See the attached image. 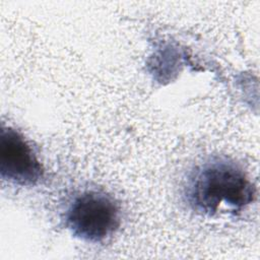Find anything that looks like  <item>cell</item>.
I'll use <instances>...</instances> for the list:
<instances>
[{
  "instance_id": "cell-2",
  "label": "cell",
  "mask_w": 260,
  "mask_h": 260,
  "mask_svg": "<svg viewBox=\"0 0 260 260\" xmlns=\"http://www.w3.org/2000/svg\"><path fill=\"white\" fill-rule=\"evenodd\" d=\"M120 224V210L105 192L87 190L77 195L65 212V225L85 242L98 243L112 236Z\"/></svg>"
},
{
  "instance_id": "cell-3",
  "label": "cell",
  "mask_w": 260,
  "mask_h": 260,
  "mask_svg": "<svg viewBox=\"0 0 260 260\" xmlns=\"http://www.w3.org/2000/svg\"><path fill=\"white\" fill-rule=\"evenodd\" d=\"M0 173L2 179L20 186H34L44 178V169L31 146L11 127L1 129Z\"/></svg>"
},
{
  "instance_id": "cell-1",
  "label": "cell",
  "mask_w": 260,
  "mask_h": 260,
  "mask_svg": "<svg viewBox=\"0 0 260 260\" xmlns=\"http://www.w3.org/2000/svg\"><path fill=\"white\" fill-rule=\"evenodd\" d=\"M185 197L194 211L211 216L221 205L240 211L252 203L255 187L236 162L212 158L190 175Z\"/></svg>"
}]
</instances>
